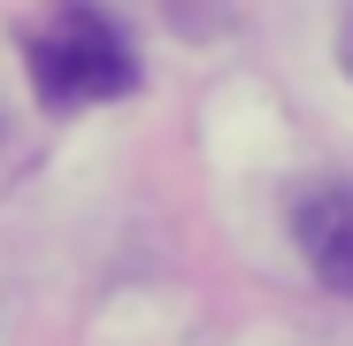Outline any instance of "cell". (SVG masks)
I'll return each instance as SVG.
<instances>
[{"mask_svg":"<svg viewBox=\"0 0 353 346\" xmlns=\"http://www.w3.org/2000/svg\"><path fill=\"white\" fill-rule=\"evenodd\" d=\"M23 70L46 108H85V100H123L139 85V54L92 0H54V16L23 39Z\"/></svg>","mask_w":353,"mask_h":346,"instance_id":"1","label":"cell"},{"mask_svg":"<svg viewBox=\"0 0 353 346\" xmlns=\"http://www.w3.org/2000/svg\"><path fill=\"white\" fill-rule=\"evenodd\" d=\"M292 239H300L307 269L330 285V293L353 300V185L345 177H323V185L292 193Z\"/></svg>","mask_w":353,"mask_h":346,"instance_id":"2","label":"cell"},{"mask_svg":"<svg viewBox=\"0 0 353 346\" xmlns=\"http://www.w3.org/2000/svg\"><path fill=\"white\" fill-rule=\"evenodd\" d=\"M208 8H215V16H223V8H230V0H208ZM169 16H176V31H192V23H200V31H208V16H192V8H185V0H169Z\"/></svg>","mask_w":353,"mask_h":346,"instance_id":"3","label":"cell"},{"mask_svg":"<svg viewBox=\"0 0 353 346\" xmlns=\"http://www.w3.org/2000/svg\"><path fill=\"white\" fill-rule=\"evenodd\" d=\"M345 70H353V16H345Z\"/></svg>","mask_w":353,"mask_h":346,"instance_id":"4","label":"cell"}]
</instances>
